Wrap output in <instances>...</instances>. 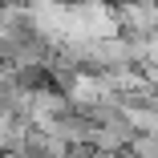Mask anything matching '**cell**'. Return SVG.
I'll return each mask as SVG.
<instances>
[{
    "label": "cell",
    "mask_w": 158,
    "mask_h": 158,
    "mask_svg": "<svg viewBox=\"0 0 158 158\" xmlns=\"http://www.w3.org/2000/svg\"><path fill=\"white\" fill-rule=\"evenodd\" d=\"M114 16L122 33L158 37V0H114Z\"/></svg>",
    "instance_id": "cell-1"
}]
</instances>
